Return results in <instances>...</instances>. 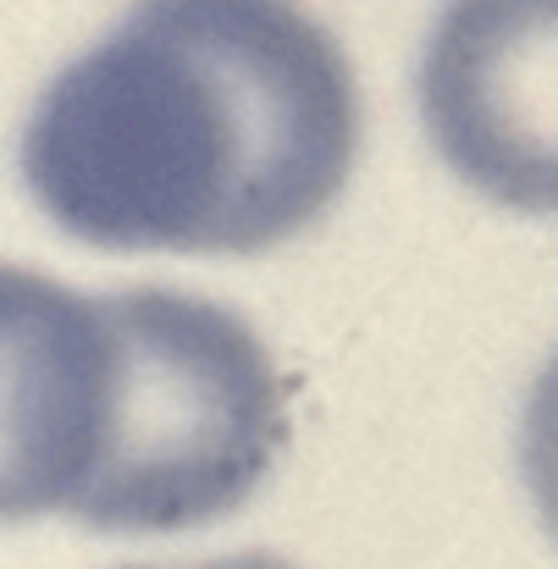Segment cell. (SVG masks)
<instances>
[{"instance_id": "6da1fadb", "label": "cell", "mask_w": 558, "mask_h": 569, "mask_svg": "<svg viewBox=\"0 0 558 569\" xmlns=\"http://www.w3.org/2000/svg\"><path fill=\"white\" fill-rule=\"evenodd\" d=\"M360 161V83L299 0H133L22 128L50 227L106 254H266Z\"/></svg>"}, {"instance_id": "7a4b0ae2", "label": "cell", "mask_w": 558, "mask_h": 569, "mask_svg": "<svg viewBox=\"0 0 558 569\" xmlns=\"http://www.w3.org/2000/svg\"><path fill=\"white\" fill-rule=\"evenodd\" d=\"M122 409L100 481L72 526L172 537L238 515L288 442L282 377L260 332L221 299L117 288Z\"/></svg>"}, {"instance_id": "3957f363", "label": "cell", "mask_w": 558, "mask_h": 569, "mask_svg": "<svg viewBox=\"0 0 558 569\" xmlns=\"http://www.w3.org/2000/svg\"><path fill=\"white\" fill-rule=\"evenodd\" d=\"M122 409L111 293L0 266V526L78 515Z\"/></svg>"}, {"instance_id": "277c9868", "label": "cell", "mask_w": 558, "mask_h": 569, "mask_svg": "<svg viewBox=\"0 0 558 569\" xmlns=\"http://www.w3.org/2000/svg\"><path fill=\"white\" fill-rule=\"evenodd\" d=\"M415 94L465 189L515 216H558V0H448Z\"/></svg>"}, {"instance_id": "5b68a950", "label": "cell", "mask_w": 558, "mask_h": 569, "mask_svg": "<svg viewBox=\"0 0 558 569\" xmlns=\"http://www.w3.org/2000/svg\"><path fill=\"white\" fill-rule=\"evenodd\" d=\"M520 476L542 531L558 542V349L537 371L520 409Z\"/></svg>"}, {"instance_id": "8992f818", "label": "cell", "mask_w": 558, "mask_h": 569, "mask_svg": "<svg viewBox=\"0 0 558 569\" xmlns=\"http://www.w3.org/2000/svg\"><path fill=\"white\" fill-rule=\"evenodd\" d=\"M128 569H293V565L277 559V553L249 548V553H221V559H193V565H128Z\"/></svg>"}]
</instances>
